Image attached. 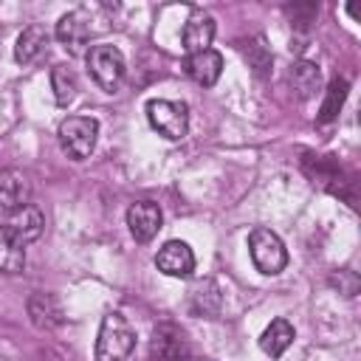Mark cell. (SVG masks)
<instances>
[{
  "label": "cell",
  "mask_w": 361,
  "mask_h": 361,
  "mask_svg": "<svg viewBox=\"0 0 361 361\" xmlns=\"http://www.w3.org/2000/svg\"><path fill=\"white\" fill-rule=\"evenodd\" d=\"M135 347V330L121 313H107L96 336V361H121Z\"/></svg>",
  "instance_id": "cell-1"
},
{
  "label": "cell",
  "mask_w": 361,
  "mask_h": 361,
  "mask_svg": "<svg viewBox=\"0 0 361 361\" xmlns=\"http://www.w3.org/2000/svg\"><path fill=\"white\" fill-rule=\"evenodd\" d=\"M56 138H59L62 152L71 161H85L96 149L99 121L93 116H68V118H62V124L56 130Z\"/></svg>",
  "instance_id": "cell-2"
},
{
  "label": "cell",
  "mask_w": 361,
  "mask_h": 361,
  "mask_svg": "<svg viewBox=\"0 0 361 361\" xmlns=\"http://www.w3.org/2000/svg\"><path fill=\"white\" fill-rule=\"evenodd\" d=\"M248 251H251V259L257 265L259 274H279L285 265H288V251H285V243L279 240V234H274L271 228H262L257 226L251 234H248Z\"/></svg>",
  "instance_id": "cell-3"
},
{
  "label": "cell",
  "mask_w": 361,
  "mask_h": 361,
  "mask_svg": "<svg viewBox=\"0 0 361 361\" xmlns=\"http://www.w3.org/2000/svg\"><path fill=\"white\" fill-rule=\"evenodd\" d=\"M87 62V73L93 76V82L99 87H104L107 93H113L124 76V54L116 45H90V51L85 54Z\"/></svg>",
  "instance_id": "cell-4"
},
{
  "label": "cell",
  "mask_w": 361,
  "mask_h": 361,
  "mask_svg": "<svg viewBox=\"0 0 361 361\" xmlns=\"http://www.w3.org/2000/svg\"><path fill=\"white\" fill-rule=\"evenodd\" d=\"M147 118H149L152 130H158L169 141H180L189 133V107L183 102L152 99V102H147Z\"/></svg>",
  "instance_id": "cell-5"
},
{
  "label": "cell",
  "mask_w": 361,
  "mask_h": 361,
  "mask_svg": "<svg viewBox=\"0 0 361 361\" xmlns=\"http://www.w3.org/2000/svg\"><path fill=\"white\" fill-rule=\"evenodd\" d=\"M149 355H152V361H186L192 355V350H189L183 330L172 322H164L152 330Z\"/></svg>",
  "instance_id": "cell-6"
},
{
  "label": "cell",
  "mask_w": 361,
  "mask_h": 361,
  "mask_svg": "<svg viewBox=\"0 0 361 361\" xmlns=\"http://www.w3.org/2000/svg\"><path fill=\"white\" fill-rule=\"evenodd\" d=\"M90 23H93V20H90V11H87V8H73V11H68V14L59 17L54 34H56V39H59L71 54H79V51L87 45V39H90V31H93Z\"/></svg>",
  "instance_id": "cell-7"
},
{
  "label": "cell",
  "mask_w": 361,
  "mask_h": 361,
  "mask_svg": "<svg viewBox=\"0 0 361 361\" xmlns=\"http://www.w3.org/2000/svg\"><path fill=\"white\" fill-rule=\"evenodd\" d=\"M161 223H164L161 206L152 200H138L127 209V228L135 243H149L161 231Z\"/></svg>",
  "instance_id": "cell-8"
},
{
  "label": "cell",
  "mask_w": 361,
  "mask_h": 361,
  "mask_svg": "<svg viewBox=\"0 0 361 361\" xmlns=\"http://www.w3.org/2000/svg\"><path fill=\"white\" fill-rule=\"evenodd\" d=\"M155 265L161 274L183 279L195 271V254L183 240H166L155 254Z\"/></svg>",
  "instance_id": "cell-9"
},
{
  "label": "cell",
  "mask_w": 361,
  "mask_h": 361,
  "mask_svg": "<svg viewBox=\"0 0 361 361\" xmlns=\"http://www.w3.org/2000/svg\"><path fill=\"white\" fill-rule=\"evenodd\" d=\"M31 203V180L20 169H0V209L17 212Z\"/></svg>",
  "instance_id": "cell-10"
},
{
  "label": "cell",
  "mask_w": 361,
  "mask_h": 361,
  "mask_svg": "<svg viewBox=\"0 0 361 361\" xmlns=\"http://www.w3.org/2000/svg\"><path fill=\"white\" fill-rule=\"evenodd\" d=\"M214 39V17L209 11H192L186 25H183V48H186V56L189 54H200V51H209Z\"/></svg>",
  "instance_id": "cell-11"
},
{
  "label": "cell",
  "mask_w": 361,
  "mask_h": 361,
  "mask_svg": "<svg viewBox=\"0 0 361 361\" xmlns=\"http://www.w3.org/2000/svg\"><path fill=\"white\" fill-rule=\"evenodd\" d=\"M28 316L37 330H56L65 319L62 305L54 293H34L28 296Z\"/></svg>",
  "instance_id": "cell-12"
},
{
  "label": "cell",
  "mask_w": 361,
  "mask_h": 361,
  "mask_svg": "<svg viewBox=\"0 0 361 361\" xmlns=\"http://www.w3.org/2000/svg\"><path fill=\"white\" fill-rule=\"evenodd\" d=\"M183 68H186L189 79H195L203 87H212L223 73V56L209 48V51H200V54H189Z\"/></svg>",
  "instance_id": "cell-13"
},
{
  "label": "cell",
  "mask_w": 361,
  "mask_h": 361,
  "mask_svg": "<svg viewBox=\"0 0 361 361\" xmlns=\"http://www.w3.org/2000/svg\"><path fill=\"white\" fill-rule=\"evenodd\" d=\"M288 82H290V87L299 99H310L322 87V68L310 59H299V62H293V68L288 73Z\"/></svg>",
  "instance_id": "cell-14"
},
{
  "label": "cell",
  "mask_w": 361,
  "mask_h": 361,
  "mask_svg": "<svg viewBox=\"0 0 361 361\" xmlns=\"http://www.w3.org/2000/svg\"><path fill=\"white\" fill-rule=\"evenodd\" d=\"M23 268H25V243L8 226H0V274H20Z\"/></svg>",
  "instance_id": "cell-15"
},
{
  "label": "cell",
  "mask_w": 361,
  "mask_h": 361,
  "mask_svg": "<svg viewBox=\"0 0 361 361\" xmlns=\"http://www.w3.org/2000/svg\"><path fill=\"white\" fill-rule=\"evenodd\" d=\"M25 245L28 243H34L39 234H42V228H45V217H42V212L37 209V206H23V209H17V212H11V220L6 223Z\"/></svg>",
  "instance_id": "cell-16"
},
{
  "label": "cell",
  "mask_w": 361,
  "mask_h": 361,
  "mask_svg": "<svg viewBox=\"0 0 361 361\" xmlns=\"http://www.w3.org/2000/svg\"><path fill=\"white\" fill-rule=\"evenodd\" d=\"M220 302H223V293L214 279H200L189 290V310L197 316H214L220 310Z\"/></svg>",
  "instance_id": "cell-17"
},
{
  "label": "cell",
  "mask_w": 361,
  "mask_h": 361,
  "mask_svg": "<svg viewBox=\"0 0 361 361\" xmlns=\"http://www.w3.org/2000/svg\"><path fill=\"white\" fill-rule=\"evenodd\" d=\"M293 324L288 322V319H274L268 327H265V333L259 336V347H262V353H268L271 358H279L290 344H293Z\"/></svg>",
  "instance_id": "cell-18"
},
{
  "label": "cell",
  "mask_w": 361,
  "mask_h": 361,
  "mask_svg": "<svg viewBox=\"0 0 361 361\" xmlns=\"http://www.w3.org/2000/svg\"><path fill=\"white\" fill-rule=\"evenodd\" d=\"M45 45H48L45 28H42V25H28V28H23V34L17 37L14 59L23 62V65H28V62H34V59L45 51Z\"/></svg>",
  "instance_id": "cell-19"
},
{
  "label": "cell",
  "mask_w": 361,
  "mask_h": 361,
  "mask_svg": "<svg viewBox=\"0 0 361 361\" xmlns=\"http://www.w3.org/2000/svg\"><path fill=\"white\" fill-rule=\"evenodd\" d=\"M347 93H350V82H347L344 76H336V79L327 85V90H324V102H322V107H319L316 121H319V124L333 121V118L338 116V110L344 107Z\"/></svg>",
  "instance_id": "cell-20"
},
{
  "label": "cell",
  "mask_w": 361,
  "mask_h": 361,
  "mask_svg": "<svg viewBox=\"0 0 361 361\" xmlns=\"http://www.w3.org/2000/svg\"><path fill=\"white\" fill-rule=\"evenodd\" d=\"M51 87H54V99H56V104H71L73 99H76V90H79V79H76V73H73V68H68V65H56L54 71H51Z\"/></svg>",
  "instance_id": "cell-21"
},
{
  "label": "cell",
  "mask_w": 361,
  "mask_h": 361,
  "mask_svg": "<svg viewBox=\"0 0 361 361\" xmlns=\"http://www.w3.org/2000/svg\"><path fill=\"white\" fill-rule=\"evenodd\" d=\"M243 54H245V59H248V68H251L259 79H265V76L271 73L274 56H271V48H268V42H265V37H254L251 42H245Z\"/></svg>",
  "instance_id": "cell-22"
},
{
  "label": "cell",
  "mask_w": 361,
  "mask_h": 361,
  "mask_svg": "<svg viewBox=\"0 0 361 361\" xmlns=\"http://www.w3.org/2000/svg\"><path fill=\"white\" fill-rule=\"evenodd\" d=\"M338 290H341L344 296H355V290H358V276H355L353 271H338Z\"/></svg>",
  "instance_id": "cell-23"
}]
</instances>
